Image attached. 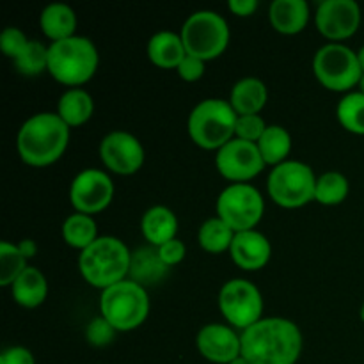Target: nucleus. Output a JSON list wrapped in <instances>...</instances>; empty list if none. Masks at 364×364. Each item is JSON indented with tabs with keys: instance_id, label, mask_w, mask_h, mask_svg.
<instances>
[{
	"instance_id": "obj_36",
	"label": "nucleus",
	"mask_w": 364,
	"mask_h": 364,
	"mask_svg": "<svg viewBox=\"0 0 364 364\" xmlns=\"http://www.w3.org/2000/svg\"><path fill=\"white\" fill-rule=\"evenodd\" d=\"M156 251H159V258L162 259V263L167 269L183 262L185 255H187L185 244L181 240H178V238L166 242V244H162L160 247H156Z\"/></svg>"
},
{
	"instance_id": "obj_38",
	"label": "nucleus",
	"mask_w": 364,
	"mask_h": 364,
	"mask_svg": "<svg viewBox=\"0 0 364 364\" xmlns=\"http://www.w3.org/2000/svg\"><path fill=\"white\" fill-rule=\"evenodd\" d=\"M0 364H36V361L32 352L25 347H11L2 352Z\"/></svg>"
},
{
	"instance_id": "obj_23",
	"label": "nucleus",
	"mask_w": 364,
	"mask_h": 364,
	"mask_svg": "<svg viewBox=\"0 0 364 364\" xmlns=\"http://www.w3.org/2000/svg\"><path fill=\"white\" fill-rule=\"evenodd\" d=\"M11 294H13L14 302L23 308H38L48 295V283L41 270L36 267H27L20 274V277L11 284Z\"/></svg>"
},
{
	"instance_id": "obj_32",
	"label": "nucleus",
	"mask_w": 364,
	"mask_h": 364,
	"mask_svg": "<svg viewBox=\"0 0 364 364\" xmlns=\"http://www.w3.org/2000/svg\"><path fill=\"white\" fill-rule=\"evenodd\" d=\"M27 269V258L21 255L18 245L2 242L0 244V284L11 287Z\"/></svg>"
},
{
	"instance_id": "obj_28",
	"label": "nucleus",
	"mask_w": 364,
	"mask_h": 364,
	"mask_svg": "<svg viewBox=\"0 0 364 364\" xmlns=\"http://www.w3.org/2000/svg\"><path fill=\"white\" fill-rule=\"evenodd\" d=\"M167 267L164 265L162 259L159 258V251L153 249H141L135 255H132L130 276L132 281L142 284L155 283L166 274Z\"/></svg>"
},
{
	"instance_id": "obj_18",
	"label": "nucleus",
	"mask_w": 364,
	"mask_h": 364,
	"mask_svg": "<svg viewBox=\"0 0 364 364\" xmlns=\"http://www.w3.org/2000/svg\"><path fill=\"white\" fill-rule=\"evenodd\" d=\"M269 20L281 34H299L309 21V4L306 0H274L270 4Z\"/></svg>"
},
{
	"instance_id": "obj_2",
	"label": "nucleus",
	"mask_w": 364,
	"mask_h": 364,
	"mask_svg": "<svg viewBox=\"0 0 364 364\" xmlns=\"http://www.w3.org/2000/svg\"><path fill=\"white\" fill-rule=\"evenodd\" d=\"M70 142V127L57 112H39L28 117L18 132L16 146L28 166L45 167L57 162Z\"/></svg>"
},
{
	"instance_id": "obj_7",
	"label": "nucleus",
	"mask_w": 364,
	"mask_h": 364,
	"mask_svg": "<svg viewBox=\"0 0 364 364\" xmlns=\"http://www.w3.org/2000/svg\"><path fill=\"white\" fill-rule=\"evenodd\" d=\"M180 36L188 55L206 63L228 48L230 25L215 11H196L185 20Z\"/></svg>"
},
{
	"instance_id": "obj_15",
	"label": "nucleus",
	"mask_w": 364,
	"mask_h": 364,
	"mask_svg": "<svg viewBox=\"0 0 364 364\" xmlns=\"http://www.w3.org/2000/svg\"><path fill=\"white\" fill-rule=\"evenodd\" d=\"M315 23L320 34L333 41H341L358 32L361 9L354 0H323L316 7Z\"/></svg>"
},
{
	"instance_id": "obj_29",
	"label": "nucleus",
	"mask_w": 364,
	"mask_h": 364,
	"mask_svg": "<svg viewBox=\"0 0 364 364\" xmlns=\"http://www.w3.org/2000/svg\"><path fill=\"white\" fill-rule=\"evenodd\" d=\"M348 196V180L338 171H327L316 178L315 201L320 205L334 206L340 205Z\"/></svg>"
},
{
	"instance_id": "obj_35",
	"label": "nucleus",
	"mask_w": 364,
	"mask_h": 364,
	"mask_svg": "<svg viewBox=\"0 0 364 364\" xmlns=\"http://www.w3.org/2000/svg\"><path fill=\"white\" fill-rule=\"evenodd\" d=\"M28 41H31V39H27V36L16 27L4 28L2 34H0V48H2V52L6 53V55H9L13 60L23 52V48L27 46Z\"/></svg>"
},
{
	"instance_id": "obj_31",
	"label": "nucleus",
	"mask_w": 364,
	"mask_h": 364,
	"mask_svg": "<svg viewBox=\"0 0 364 364\" xmlns=\"http://www.w3.org/2000/svg\"><path fill=\"white\" fill-rule=\"evenodd\" d=\"M14 66L21 75L36 77L41 71L48 70V46L43 45L38 39H31L23 52L14 59Z\"/></svg>"
},
{
	"instance_id": "obj_25",
	"label": "nucleus",
	"mask_w": 364,
	"mask_h": 364,
	"mask_svg": "<svg viewBox=\"0 0 364 364\" xmlns=\"http://www.w3.org/2000/svg\"><path fill=\"white\" fill-rule=\"evenodd\" d=\"M258 149L262 153L267 166H279L287 162V156L291 151V137L288 130L279 124H270L267 127L265 134L262 135L258 142Z\"/></svg>"
},
{
	"instance_id": "obj_42",
	"label": "nucleus",
	"mask_w": 364,
	"mask_h": 364,
	"mask_svg": "<svg viewBox=\"0 0 364 364\" xmlns=\"http://www.w3.org/2000/svg\"><path fill=\"white\" fill-rule=\"evenodd\" d=\"M230 364H251V363H249L247 359L244 358V355H240V358H237V359H235V361H231Z\"/></svg>"
},
{
	"instance_id": "obj_40",
	"label": "nucleus",
	"mask_w": 364,
	"mask_h": 364,
	"mask_svg": "<svg viewBox=\"0 0 364 364\" xmlns=\"http://www.w3.org/2000/svg\"><path fill=\"white\" fill-rule=\"evenodd\" d=\"M18 249H20L21 255H23L27 259L34 258L36 252H38V247H36L34 240H21L20 244H18Z\"/></svg>"
},
{
	"instance_id": "obj_33",
	"label": "nucleus",
	"mask_w": 364,
	"mask_h": 364,
	"mask_svg": "<svg viewBox=\"0 0 364 364\" xmlns=\"http://www.w3.org/2000/svg\"><path fill=\"white\" fill-rule=\"evenodd\" d=\"M267 127L259 114H247V116H238L237 127H235V137L242 139V141L247 142H258L262 139V135L265 134Z\"/></svg>"
},
{
	"instance_id": "obj_17",
	"label": "nucleus",
	"mask_w": 364,
	"mask_h": 364,
	"mask_svg": "<svg viewBox=\"0 0 364 364\" xmlns=\"http://www.w3.org/2000/svg\"><path fill=\"white\" fill-rule=\"evenodd\" d=\"M230 255L240 269L259 270L269 263L272 247L265 235L256 230H249L235 233Z\"/></svg>"
},
{
	"instance_id": "obj_1",
	"label": "nucleus",
	"mask_w": 364,
	"mask_h": 364,
	"mask_svg": "<svg viewBox=\"0 0 364 364\" xmlns=\"http://www.w3.org/2000/svg\"><path fill=\"white\" fill-rule=\"evenodd\" d=\"M242 355L251 364H295L302 352V334L291 320L270 316L242 331Z\"/></svg>"
},
{
	"instance_id": "obj_37",
	"label": "nucleus",
	"mask_w": 364,
	"mask_h": 364,
	"mask_svg": "<svg viewBox=\"0 0 364 364\" xmlns=\"http://www.w3.org/2000/svg\"><path fill=\"white\" fill-rule=\"evenodd\" d=\"M178 75H180L181 80L185 82H196L203 77L205 73V60L198 59L194 55H185V59L181 60L180 66L176 68Z\"/></svg>"
},
{
	"instance_id": "obj_34",
	"label": "nucleus",
	"mask_w": 364,
	"mask_h": 364,
	"mask_svg": "<svg viewBox=\"0 0 364 364\" xmlns=\"http://www.w3.org/2000/svg\"><path fill=\"white\" fill-rule=\"evenodd\" d=\"M116 333L117 331L103 316H98V318L91 320V323L85 329V338L92 347H107V345L112 343Z\"/></svg>"
},
{
	"instance_id": "obj_27",
	"label": "nucleus",
	"mask_w": 364,
	"mask_h": 364,
	"mask_svg": "<svg viewBox=\"0 0 364 364\" xmlns=\"http://www.w3.org/2000/svg\"><path fill=\"white\" fill-rule=\"evenodd\" d=\"M233 238L235 231L220 217H212V219L205 220L198 233L199 245L205 251L213 252V255L228 251L233 244Z\"/></svg>"
},
{
	"instance_id": "obj_30",
	"label": "nucleus",
	"mask_w": 364,
	"mask_h": 364,
	"mask_svg": "<svg viewBox=\"0 0 364 364\" xmlns=\"http://www.w3.org/2000/svg\"><path fill=\"white\" fill-rule=\"evenodd\" d=\"M338 121L345 130L355 135H364V95L361 91L348 92L341 98L336 109Z\"/></svg>"
},
{
	"instance_id": "obj_6",
	"label": "nucleus",
	"mask_w": 364,
	"mask_h": 364,
	"mask_svg": "<svg viewBox=\"0 0 364 364\" xmlns=\"http://www.w3.org/2000/svg\"><path fill=\"white\" fill-rule=\"evenodd\" d=\"M100 311L103 318L119 333L137 329L148 318V291L132 279L121 281L102 291Z\"/></svg>"
},
{
	"instance_id": "obj_39",
	"label": "nucleus",
	"mask_w": 364,
	"mask_h": 364,
	"mask_svg": "<svg viewBox=\"0 0 364 364\" xmlns=\"http://www.w3.org/2000/svg\"><path fill=\"white\" fill-rule=\"evenodd\" d=\"M228 7L237 16H251L258 9V2L256 0H230Z\"/></svg>"
},
{
	"instance_id": "obj_20",
	"label": "nucleus",
	"mask_w": 364,
	"mask_h": 364,
	"mask_svg": "<svg viewBox=\"0 0 364 364\" xmlns=\"http://www.w3.org/2000/svg\"><path fill=\"white\" fill-rule=\"evenodd\" d=\"M185 55H187V50H185L180 34H174L171 31H160L149 39L148 57L155 66L166 68V70L178 68Z\"/></svg>"
},
{
	"instance_id": "obj_21",
	"label": "nucleus",
	"mask_w": 364,
	"mask_h": 364,
	"mask_svg": "<svg viewBox=\"0 0 364 364\" xmlns=\"http://www.w3.org/2000/svg\"><path fill=\"white\" fill-rule=\"evenodd\" d=\"M39 25L46 38L53 41L73 38L77 28V14L68 4H48L39 14Z\"/></svg>"
},
{
	"instance_id": "obj_4",
	"label": "nucleus",
	"mask_w": 364,
	"mask_h": 364,
	"mask_svg": "<svg viewBox=\"0 0 364 364\" xmlns=\"http://www.w3.org/2000/svg\"><path fill=\"white\" fill-rule=\"evenodd\" d=\"M100 57L95 43L82 36L48 45V73L66 85H82L95 75Z\"/></svg>"
},
{
	"instance_id": "obj_12",
	"label": "nucleus",
	"mask_w": 364,
	"mask_h": 364,
	"mask_svg": "<svg viewBox=\"0 0 364 364\" xmlns=\"http://www.w3.org/2000/svg\"><path fill=\"white\" fill-rule=\"evenodd\" d=\"M215 166L226 180L233 183H245L258 176L267 164L259 153L258 144L235 137L217 151Z\"/></svg>"
},
{
	"instance_id": "obj_24",
	"label": "nucleus",
	"mask_w": 364,
	"mask_h": 364,
	"mask_svg": "<svg viewBox=\"0 0 364 364\" xmlns=\"http://www.w3.org/2000/svg\"><path fill=\"white\" fill-rule=\"evenodd\" d=\"M95 112V102L91 95L80 87H71L60 96L57 105V116L68 124V127H80L85 121L91 119Z\"/></svg>"
},
{
	"instance_id": "obj_9",
	"label": "nucleus",
	"mask_w": 364,
	"mask_h": 364,
	"mask_svg": "<svg viewBox=\"0 0 364 364\" xmlns=\"http://www.w3.org/2000/svg\"><path fill=\"white\" fill-rule=\"evenodd\" d=\"M313 71L323 87L336 92L359 85L363 78L358 53L341 43H329L318 48L313 57Z\"/></svg>"
},
{
	"instance_id": "obj_43",
	"label": "nucleus",
	"mask_w": 364,
	"mask_h": 364,
	"mask_svg": "<svg viewBox=\"0 0 364 364\" xmlns=\"http://www.w3.org/2000/svg\"><path fill=\"white\" fill-rule=\"evenodd\" d=\"M359 91H361L363 95H364V73H363V78H361V82H359Z\"/></svg>"
},
{
	"instance_id": "obj_22",
	"label": "nucleus",
	"mask_w": 364,
	"mask_h": 364,
	"mask_svg": "<svg viewBox=\"0 0 364 364\" xmlns=\"http://www.w3.org/2000/svg\"><path fill=\"white\" fill-rule=\"evenodd\" d=\"M269 92L267 85L256 77H245L238 80L231 89L230 103L238 116L258 114L265 107Z\"/></svg>"
},
{
	"instance_id": "obj_41",
	"label": "nucleus",
	"mask_w": 364,
	"mask_h": 364,
	"mask_svg": "<svg viewBox=\"0 0 364 364\" xmlns=\"http://www.w3.org/2000/svg\"><path fill=\"white\" fill-rule=\"evenodd\" d=\"M358 59H359V64H361V70H363V73H364V46H361V48H359Z\"/></svg>"
},
{
	"instance_id": "obj_16",
	"label": "nucleus",
	"mask_w": 364,
	"mask_h": 364,
	"mask_svg": "<svg viewBox=\"0 0 364 364\" xmlns=\"http://www.w3.org/2000/svg\"><path fill=\"white\" fill-rule=\"evenodd\" d=\"M199 354L210 363L230 364L242 355L240 336L223 323H208L196 338Z\"/></svg>"
},
{
	"instance_id": "obj_26",
	"label": "nucleus",
	"mask_w": 364,
	"mask_h": 364,
	"mask_svg": "<svg viewBox=\"0 0 364 364\" xmlns=\"http://www.w3.org/2000/svg\"><path fill=\"white\" fill-rule=\"evenodd\" d=\"M63 238L70 247L84 251L100 238L95 219L91 215H85V213H73L64 220Z\"/></svg>"
},
{
	"instance_id": "obj_19",
	"label": "nucleus",
	"mask_w": 364,
	"mask_h": 364,
	"mask_svg": "<svg viewBox=\"0 0 364 364\" xmlns=\"http://www.w3.org/2000/svg\"><path fill=\"white\" fill-rule=\"evenodd\" d=\"M141 230L149 244L160 247L166 242L176 238L178 219L173 210H169L167 206H151L142 215Z\"/></svg>"
},
{
	"instance_id": "obj_14",
	"label": "nucleus",
	"mask_w": 364,
	"mask_h": 364,
	"mask_svg": "<svg viewBox=\"0 0 364 364\" xmlns=\"http://www.w3.org/2000/svg\"><path fill=\"white\" fill-rule=\"evenodd\" d=\"M100 156L107 169L121 176H128L137 173L144 164V148L135 135L116 130L103 137Z\"/></svg>"
},
{
	"instance_id": "obj_8",
	"label": "nucleus",
	"mask_w": 364,
	"mask_h": 364,
	"mask_svg": "<svg viewBox=\"0 0 364 364\" xmlns=\"http://www.w3.org/2000/svg\"><path fill=\"white\" fill-rule=\"evenodd\" d=\"M267 188L276 205L299 208L315 199L316 176L308 164L287 160L270 171Z\"/></svg>"
},
{
	"instance_id": "obj_10",
	"label": "nucleus",
	"mask_w": 364,
	"mask_h": 364,
	"mask_svg": "<svg viewBox=\"0 0 364 364\" xmlns=\"http://www.w3.org/2000/svg\"><path fill=\"white\" fill-rule=\"evenodd\" d=\"M265 203L252 185L233 183L220 192L217 199V213L235 233L255 230L262 220Z\"/></svg>"
},
{
	"instance_id": "obj_11",
	"label": "nucleus",
	"mask_w": 364,
	"mask_h": 364,
	"mask_svg": "<svg viewBox=\"0 0 364 364\" xmlns=\"http://www.w3.org/2000/svg\"><path fill=\"white\" fill-rule=\"evenodd\" d=\"M219 308L228 323L245 331L262 320L263 299L251 281L231 279L220 288Z\"/></svg>"
},
{
	"instance_id": "obj_13",
	"label": "nucleus",
	"mask_w": 364,
	"mask_h": 364,
	"mask_svg": "<svg viewBox=\"0 0 364 364\" xmlns=\"http://www.w3.org/2000/svg\"><path fill=\"white\" fill-rule=\"evenodd\" d=\"M114 198V183L107 173L100 169H84L75 176L70 187V201L78 213L92 215L110 205Z\"/></svg>"
},
{
	"instance_id": "obj_5",
	"label": "nucleus",
	"mask_w": 364,
	"mask_h": 364,
	"mask_svg": "<svg viewBox=\"0 0 364 364\" xmlns=\"http://www.w3.org/2000/svg\"><path fill=\"white\" fill-rule=\"evenodd\" d=\"M238 114L230 102L220 98L203 100L188 116V135L203 149H217L235 139Z\"/></svg>"
},
{
	"instance_id": "obj_3",
	"label": "nucleus",
	"mask_w": 364,
	"mask_h": 364,
	"mask_svg": "<svg viewBox=\"0 0 364 364\" xmlns=\"http://www.w3.org/2000/svg\"><path fill=\"white\" fill-rule=\"evenodd\" d=\"M132 255L116 237H100L87 249L80 251L78 269L91 287L107 288L121 283L130 274Z\"/></svg>"
}]
</instances>
